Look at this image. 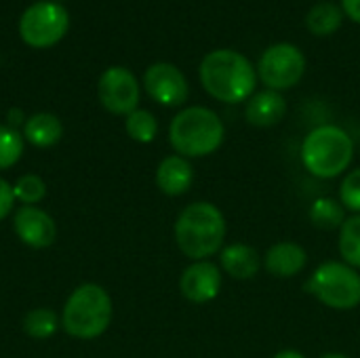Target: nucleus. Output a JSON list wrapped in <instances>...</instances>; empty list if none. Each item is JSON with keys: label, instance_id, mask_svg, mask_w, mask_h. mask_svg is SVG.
<instances>
[{"label": "nucleus", "instance_id": "1", "mask_svg": "<svg viewBox=\"0 0 360 358\" xmlns=\"http://www.w3.org/2000/svg\"><path fill=\"white\" fill-rule=\"evenodd\" d=\"M202 89L221 103H243L257 89V68L234 49H215L200 61Z\"/></svg>", "mask_w": 360, "mask_h": 358}, {"label": "nucleus", "instance_id": "2", "mask_svg": "<svg viewBox=\"0 0 360 358\" xmlns=\"http://www.w3.org/2000/svg\"><path fill=\"white\" fill-rule=\"evenodd\" d=\"M226 217L213 203H192L188 205L175 222V243L179 251L202 262L217 251H221L226 241Z\"/></svg>", "mask_w": 360, "mask_h": 358}, {"label": "nucleus", "instance_id": "3", "mask_svg": "<svg viewBox=\"0 0 360 358\" xmlns=\"http://www.w3.org/2000/svg\"><path fill=\"white\" fill-rule=\"evenodd\" d=\"M226 139V127L217 112L192 106L175 114L169 127V141L184 158H200L217 152Z\"/></svg>", "mask_w": 360, "mask_h": 358}, {"label": "nucleus", "instance_id": "4", "mask_svg": "<svg viewBox=\"0 0 360 358\" xmlns=\"http://www.w3.org/2000/svg\"><path fill=\"white\" fill-rule=\"evenodd\" d=\"M354 158L352 137L338 124H321L312 129L302 143V162L310 175L333 179L342 175Z\"/></svg>", "mask_w": 360, "mask_h": 358}, {"label": "nucleus", "instance_id": "5", "mask_svg": "<svg viewBox=\"0 0 360 358\" xmlns=\"http://www.w3.org/2000/svg\"><path fill=\"white\" fill-rule=\"evenodd\" d=\"M112 323V298L95 283H84L72 291L63 306L61 325L76 340H95Z\"/></svg>", "mask_w": 360, "mask_h": 358}, {"label": "nucleus", "instance_id": "6", "mask_svg": "<svg viewBox=\"0 0 360 358\" xmlns=\"http://www.w3.org/2000/svg\"><path fill=\"white\" fill-rule=\"evenodd\" d=\"M306 291L327 308L352 310L360 304V274L344 262H327L312 272Z\"/></svg>", "mask_w": 360, "mask_h": 358}, {"label": "nucleus", "instance_id": "7", "mask_svg": "<svg viewBox=\"0 0 360 358\" xmlns=\"http://www.w3.org/2000/svg\"><path fill=\"white\" fill-rule=\"evenodd\" d=\"M255 68L266 89L281 93L300 84L306 74V55L293 42H274L262 53Z\"/></svg>", "mask_w": 360, "mask_h": 358}, {"label": "nucleus", "instance_id": "8", "mask_svg": "<svg viewBox=\"0 0 360 358\" xmlns=\"http://www.w3.org/2000/svg\"><path fill=\"white\" fill-rule=\"evenodd\" d=\"M70 27L68 11L53 0H40L27 6L19 19V34L25 44L34 49H49L57 44Z\"/></svg>", "mask_w": 360, "mask_h": 358}, {"label": "nucleus", "instance_id": "9", "mask_svg": "<svg viewBox=\"0 0 360 358\" xmlns=\"http://www.w3.org/2000/svg\"><path fill=\"white\" fill-rule=\"evenodd\" d=\"M97 95L108 112L129 116L139 106V82L131 70L114 65L99 76Z\"/></svg>", "mask_w": 360, "mask_h": 358}, {"label": "nucleus", "instance_id": "10", "mask_svg": "<svg viewBox=\"0 0 360 358\" xmlns=\"http://www.w3.org/2000/svg\"><path fill=\"white\" fill-rule=\"evenodd\" d=\"M143 87L156 103L167 108H177L186 103L190 95L188 78L177 65L169 61L152 63L143 74Z\"/></svg>", "mask_w": 360, "mask_h": 358}, {"label": "nucleus", "instance_id": "11", "mask_svg": "<svg viewBox=\"0 0 360 358\" xmlns=\"http://www.w3.org/2000/svg\"><path fill=\"white\" fill-rule=\"evenodd\" d=\"M13 230L19 241L32 249H44L55 243L57 228L53 217L38 207H19L13 217Z\"/></svg>", "mask_w": 360, "mask_h": 358}, {"label": "nucleus", "instance_id": "12", "mask_svg": "<svg viewBox=\"0 0 360 358\" xmlns=\"http://www.w3.org/2000/svg\"><path fill=\"white\" fill-rule=\"evenodd\" d=\"M181 295L192 304H207L217 298L221 289V272L215 264L202 260L188 266L179 279Z\"/></svg>", "mask_w": 360, "mask_h": 358}, {"label": "nucleus", "instance_id": "13", "mask_svg": "<svg viewBox=\"0 0 360 358\" xmlns=\"http://www.w3.org/2000/svg\"><path fill=\"white\" fill-rule=\"evenodd\" d=\"M287 114V99L272 89L255 91L245 106V118L251 127L268 129L278 124Z\"/></svg>", "mask_w": 360, "mask_h": 358}, {"label": "nucleus", "instance_id": "14", "mask_svg": "<svg viewBox=\"0 0 360 358\" xmlns=\"http://www.w3.org/2000/svg\"><path fill=\"white\" fill-rule=\"evenodd\" d=\"M308 264V253L302 245L297 243H276L268 249L264 266L272 276L278 279H291L297 276Z\"/></svg>", "mask_w": 360, "mask_h": 358}, {"label": "nucleus", "instance_id": "15", "mask_svg": "<svg viewBox=\"0 0 360 358\" xmlns=\"http://www.w3.org/2000/svg\"><path fill=\"white\" fill-rule=\"evenodd\" d=\"M194 181V169L188 158L173 154L160 160L156 169V186L167 196H181L190 190Z\"/></svg>", "mask_w": 360, "mask_h": 358}, {"label": "nucleus", "instance_id": "16", "mask_svg": "<svg viewBox=\"0 0 360 358\" xmlns=\"http://www.w3.org/2000/svg\"><path fill=\"white\" fill-rule=\"evenodd\" d=\"M219 262H221V268L226 270V274L232 279H238V281L253 279L262 266L259 253L251 245H243V243H234V245H228L226 249H221Z\"/></svg>", "mask_w": 360, "mask_h": 358}, {"label": "nucleus", "instance_id": "17", "mask_svg": "<svg viewBox=\"0 0 360 358\" xmlns=\"http://www.w3.org/2000/svg\"><path fill=\"white\" fill-rule=\"evenodd\" d=\"M63 135L61 120L51 112H38L30 116L23 124V137L36 148H51Z\"/></svg>", "mask_w": 360, "mask_h": 358}, {"label": "nucleus", "instance_id": "18", "mask_svg": "<svg viewBox=\"0 0 360 358\" xmlns=\"http://www.w3.org/2000/svg\"><path fill=\"white\" fill-rule=\"evenodd\" d=\"M344 17L346 15H344L340 4L323 0V2H316L306 13V27L314 36H331L342 27Z\"/></svg>", "mask_w": 360, "mask_h": 358}, {"label": "nucleus", "instance_id": "19", "mask_svg": "<svg viewBox=\"0 0 360 358\" xmlns=\"http://www.w3.org/2000/svg\"><path fill=\"white\" fill-rule=\"evenodd\" d=\"M310 222L321 230L342 228L346 222V207L335 198H316L310 207Z\"/></svg>", "mask_w": 360, "mask_h": 358}, {"label": "nucleus", "instance_id": "20", "mask_svg": "<svg viewBox=\"0 0 360 358\" xmlns=\"http://www.w3.org/2000/svg\"><path fill=\"white\" fill-rule=\"evenodd\" d=\"M340 253L344 264L360 268V215H352L340 228Z\"/></svg>", "mask_w": 360, "mask_h": 358}, {"label": "nucleus", "instance_id": "21", "mask_svg": "<svg viewBox=\"0 0 360 358\" xmlns=\"http://www.w3.org/2000/svg\"><path fill=\"white\" fill-rule=\"evenodd\" d=\"M124 129H127V135L133 139V141H139V143H150L154 141L156 133H158V120L152 112L148 110H135L127 116L124 120Z\"/></svg>", "mask_w": 360, "mask_h": 358}, {"label": "nucleus", "instance_id": "22", "mask_svg": "<svg viewBox=\"0 0 360 358\" xmlns=\"http://www.w3.org/2000/svg\"><path fill=\"white\" fill-rule=\"evenodd\" d=\"M59 321L55 317L53 310H46V308H36L32 312L25 314L23 319V331L25 335H30L32 340H46L55 333Z\"/></svg>", "mask_w": 360, "mask_h": 358}, {"label": "nucleus", "instance_id": "23", "mask_svg": "<svg viewBox=\"0 0 360 358\" xmlns=\"http://www.w3.org/2000/svg\"><path fill=\"white\" fill-rule=\"evenodd\" d=\"M23 154V137L11 129L0 124V171L11 169Z\"/></svg>", "mask_w": 360, "mask_h": 358}, {"label": "nucleus", "instance_id": "24", "mask_svg": "<svg viewBox=\"0 0 360 358\" xmlns=\"http://www.w3.org/2000/svg\"><path fill=\"white\" fill-rule=\"evenodd\" d=\"M15 198L27 207H34L36 203H40L46 196V184L38 177V175H23L15 181L13 186Z\"/></svg>", "mask_w": 360, "mask_h": 358}, {"label": "nucleus", "instance_id": "25", "mask_svg": "<svg viewBox=\"0 0 360 358\" xmlns=\"http://www.w3.org/2000/svg\"><path fill=\"white\" fill-rule=\"evenodd\" d=\"M340 198L348 211H354L356 215H360V169L350 171L344 177L340 186Z\"/></svg>", "mask_w": 360, "mask_h": 358}, {"label": "nucleus", "instance_id": "26", "mask_svg": "<svg viewBox=\"0 0 360 358\" xmlns=\"http://www.w3.org/2000/svg\"><path fill=\"white\" fill-rule=\"evenodd\" d=\"M13 205H15V192H13V186H11L4 177H0V222H2L4 217H8V215H11Z\"/></svg>", "mask_w": 360, "mask_h": 358}, {"label": "nucleus", "instance_id": "27", "mask_svg": "<svg viewBox=\"0 0 360 358\" xmlns=\"http://www.w3.org/2000/svg\"><path fill=\"white\" fill-rule=\"evenodd\" d=\"M340 6L348 19L354 23H360V0H340Z\"/></svg>", "mask_w": 360, "mask_h": 358}, {"label": "nucleus", "instance_id": "28", "mask_svg": "<svg viewBox=\"0 0 360 358\" xmlns=\"http://www.w3.org/2000/svg\"><path fill=\"white\" fill-rule=\"evenodd\" d=\"M274 358H306L302 352H297V350H283V352H278Z\"/></svg>", "mask_w": 360, "mask_h": 358}, {"label": "nucleus", "instance_id": "29", "mask_svg": "<svg viewBox=\"0 0 360 358\" xmlns=\"http://www.w3.org/2000/svg\"><path fill=\"white\" fill-rule=\"evenodd\" d=\"M321 358H348L346 354H340V352H329V354H323Z\"/></svg>", "mask_w": 360, "mask_h": 358}]
</instances>
